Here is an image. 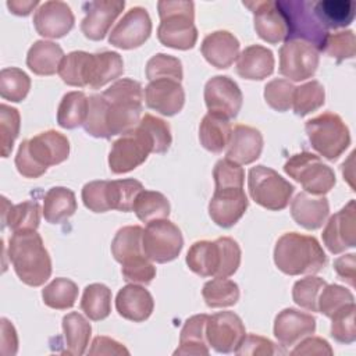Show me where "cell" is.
Returning a JSON list of instances; mask_svg holds the SVG:
<instances>
[{"label":"cell","mask_w":356,"mask_h":356,"mask_svg":"<svg viewBox=\"0 0 356 356\" xmlns=\"http://www.w3.org/2000/svg\"><path fill=\"white\" fill-rule=\"evenodd\" d=\"M142 99V86L138 81H115L102 95L89 96L85 131L90 136L104 139L131 132L140 121Z\"/></svg>","instance_id":"cell-1"},{"label":"cell","mask_w":356,"mask_h":356,"mask_svg":"<svg viewBox=\"0 0 356 356\" xmlns=\"http://www.w3.org/2000/svg\"><path fill=\"white\" fill-rule=\"evenodd\" d=\"M8 257L24 284L40 286L50 278L51 260L36 229L15 231L8 241Z\"/></svg>","instance_id":"cell-2"},{"label":"cell","mask_w":356,"mask_h":356,"mask_svg":"<svg viewBox=\"0 0 356 356\" xmlns=\"http://www.w3.org/2000/svg\"><path fill=\"white\" fill-rule=\"evenodd\" d=\"M70 142L63 134L49 129L31 139L21 142L15 167L25 178H38L43 175L50 165H56L68 159Z\"/></svg>","instance_id":"cell-3"},{"label":"cell","mask_w":356,"mask_h":356,"mask_svg":"<svg viewBox=\"0 0 356 356\" xmlns=\"http://www.w3.org/2000/svg\"><path fill=\"white\" fill-rule=\"evenodd\" d=\"M274 263L288 275L316 274L324 268L327 256L314 236L286 232L275 243Z\"/></svg>","instance_id":"cell-4"},{"label":"cell","mask_w":356,"mask_h":356,"mask_svg":"<svg viewBox=\"0 0 356 356\" xmlns=\"http://www.w3.org/2000/svg\"><path fill=\"white\" fill-rule=\"evenodd\" d=\"M186 264L200 277L228 278L241 264V248L229 236L197 241L186 253Z\"/></svg>","instance_id":"cell-5"},{"label":"cell","mask_w":356,"mask_h":356,"mask_svg":"<svg viewBox=\"0 0 356 356\" xmlns=\"http://www.w3.org/2000/svg\"><path fill=\"white\" fill-rule=\"evenodd\" d=\"M160 25L157 28L159 40L172 49H192L197 40V29L193 24L195 6L192 1H170L157 3Z\"/></svg>","instance_id":"cell-6"},{"label":"cell","mask_w":356,"mask_h":356,"mask_svg":"<svg viewBox=\"0 0 356 356\" xmlns=\"http://www.w3.org/2000/svg\"><path fill=\"white\" fill-rule=\"evenodd\" d=\"M285 18L286 40H303L323 51L328 31L321 25L313 11V1L309 0H278L275 1Z\"/></svg>","instance_id":"cell-7"},{"label":"cell","mask_w":356,"mask_h":356,"mask_svg":"<svg viewBox=\"0 0 356 356\" xmlns=\"http://www.w3.org/2000/svg\"><path fill=\"white\" fill-rule=\"evenodd\" d=\"M312 147L327 160H337L350 145L349 129L338 114L323 113L305 124Z\"/></svg>","instance_id":"cell-8"},{"label":"cell","mask_w":356,"mask_h":356,"mask_svg":"<svg viewBox=\"0 0 356 356\" xmlns=\"http://www.w3.org/2000/svg\"><path fill=\"white\" fill-rule=\"evenodd\" d=\"M248 189L257 204L274 211L285 209L295 191L292 184L266 165H256L249 170Z\"/></svg>","instance_id":"cell-9"},{"label":"cell","mask_w":356,"mask_h":356,"mask_svg":"<svg viewBox=\"0 0 356 356\" xmlns=\"http://www.w3.org/2000/svg\"><path fill=\"white\" fill-rule=\"evenodd\" d=\"M284 171L310 195L323 196L335 185L332 168L310 152H302L289 157L284 164Z\"/></svg>","instance_id":"cell-10"},{"label":"cell","mask_w":356,"mask_h":356,"mask_svg":"<svg viewBox=\"0 0 356 356\" xmlns=\"http://www.w3.org/2000/svg\"><path fill=\"white\" fill-rule=\"evenodd\" d=\"M184 246L179 228L167 218L147 222L142 235L145 256L156 263H167L178 257Z\"/></svg>","instance_id":"cell-11"},{"label":"cell","mask_w":356,"mask_h":356,"mask_svg":"<svg viewBox=\"0 0 356 356\" xmlns=\"http://www.w3.org/2000/svg\"><path fill=\"white\" fill-rule=\"evenodd\" d=\"M153 153V142L146 131L136 127L113 142L108 167L114 174H125L139 167Z\"/></svg>","instance_id":"cell-12"},{"label":"cell","mask_w":356,"mask_h":356,"mask_svg":"<svg viewBox=\"0 0 356 356\" xmlns=\"http://www.w3.org/2000/svg\"><path fill=\"white\" fill-rule=\"evenodd\" d=\"M318 67V50L303 40H285L280 49V74L299 82L312 78Z\"/></svg>","instance_id":"cell-13"},{"label":"cell","mask_w":356,"mask_h":356,"mask_svg":"<svg viewBox=\"0 0 356 356\" xmlns=\"http://www.w3.org/2000/svg\"><path fill=\"white\" fill-rule=\"evenodd\" d=\"M245 335L246 331L242 320L232 312H218L207 318V343L218 353L235 352Z\"/></svg>","instance_id":"cell-14"},{"label":"cell","mask_w":356,"mask_h":356,"mask_svg":"<svg viewBox=\"0 0 356 356\" xmlns=\"http://www.w3.org/2000/svg\"><path fill=\"white\" fill-rule=\"evenodd\" d=\"M152 33V21L143 7H132L114 25L108 33V43L118 49H135L142 46Z\"/></svg>","instance_id":"cell-15"},{"label":"cell","mask_w":356,"mask_h":356,"mask_svg":"<svg viewBox=\"0 0 356 356\" xmlns=\"http://www.w3.org/2000/svg\"><path fill=\"white\" fill-rule=\"evenodd\" d=\"M242 100L238 83L227 75L213 76L204 85V102L209 113L227 120L235 118L242 107Z\"/></svg>","instance_id":"cell-16"},{"label":"cell","mask_w":356,"mask_h":356,"mask_svg":"<svg viewBox=\"0 0 356 356\" xmlns=\"http://www.w3.org/2000/svg\"><path fill=\"white\" fill-rule=\"evenodd\" d=\"M323 242L334 253H342L356 245V206L349 200L339 211L332 214L323 229Z\"/></svg>","instance_id":"cell-17"},{"label":"cell","mask_w":356,"mask_h":356,"mask_svg":"<svg viewBox=\"0 0 356 356\" xmlns=\"http://www.w3.org/2000/svg\"><path fill=\"white\" fill-rule=\"evenodd\" d=\"M248 204L243 188H216L209 202V214L218 227L229 228L241 220Z\"/></svg>","instance_id":"cell-18"},{"label":"cell","mask_w":356,"mask_h":356,"mask_svg":"<svg viewBox=\"0 0 356 356\" xmlns=\"http://www.w3.org/2000/svg\"><path fill=\"white\" fill-rule=\"evenodd\" d=\"M74 14L70 6L60 0L44 1L33 14V25L39 35L50 39L63 38L74 26Z\"/></svg>","instance_id":"cell-19"},{"label":"cell","mask_w":356,"mask_h":356,"mask_svg":"<svg viewBox=\"0 0 356 356\" xmlns=\"http://www.w3.org/2000/svg\"><path fill=\"white\" fill-rule=\"evenodd\" d=\"M243 6L253 13L256 33L264 42L277 44L286 40V22L275 1H243Z\"/></svg>","instance_id":"cell-20"},{"label":"cell","mask_w":356,"mask_h":356,"mask_svg":"<svg viewBox=\"0 0 356 356\" xmlns=\"http://www.w3.org/2000/svg\"><path fill=\"white\" fill-rule=\"evenodd\" d=\"M124 7V0H95L85 3L86 15L81 22L82 33L90 40H102Z\"/></svg>","instance_id":"cell-21"},{"label":"cell","mask_w":356,"mask_h":356,"mask_svg":"<svg viewBox=\"0 0 356 356\" xmlns=\"http://www.w3.org/2000/svg\"><path fill=\"white\" fill-rule=\"evenodd\" d=\"M145 100L149 108L171 117L182 110L185 92L181 82L170 78H160L147 83L145 88Z\"/></svg>","instance_id":"cell-22"},{"label":"cell","mask_w":356,"mask_h":356,"mask_svg":"<svg viewBox=\"0 0 356 356\" xmlns=\"http://www.w3.org/2000/svg\"><path fill=\"white\" fill-rule=\"evenodd\" d=\"M316 331V318L296 309H284L274 321V335L281 346H292Z\"/></svg>","instance_id":"cell-23"},{"label":"cell","mask_w":356,"mask_h":356,"mask_svg":"<svg viewBox=\"0 0 356 356\" xmlns=\"http://www.w3.org/2000/svg\"><path fill=\"white\" fill-rule=\"evenodd\" d=\"M263 136L259 129L249 125H236L232 129L225 159L242 165L250 164L260 157Z\"/></svg>","instance_id":"cell-24"},{"label":"cell","mask_w":356,"mask_h":356,"mask_svg":"<svg viewBox=\"0 0 356 356\" xmlns=\"http://www.w3.org/2000/svg\"><path fill=\"white\" fill-rule=\"evenodd\" d=\"M154 307L153 296L140 285L129 284L121 288L115 298L118 314L129 321L140 323L150 317Z\"/></svg>","instance_id":"cell-25"},{"label":"cell","mask_w":356,"mask_h":356,"mask_svg":"<svg viewBox=\"0 0 356 356\" xmlns=\"http://www.w3.org/2000/svg\"><path fill=\"white\" fill-rule=\"evenodd\" d=\"M200 51L213 67L228 68L238 57L239 40L228 31H216L203 39Z\"/></svg>","instance_id":"cell-26"},{"label":"cell","mask_w":356,"mask_h":356,"mask_svg":"<svg viewBox=\"0 0 356 356\" xmlns=\"http://www.w3.org/2000/svg\"><path fill=\"white\" fill-rule=\"evenodd\" d=\"M330 213L327 197L314 196L307 192H300L295 196L291 204L292 218L306 229L320 228Z\"/></svg>","instance_id":"cell-27"},{"label":"cell","mask_w":356,"mask_h":356,"mask_svg":"<svg viewBox=\"0 0 356 356\" xmlns=\"http://www.w3.org/2000/svg\"><path fill=\"white\" fill-rule=\"evenodd\" d=\"M274 71L273 51L260 44L248 46L238 54L236 74L245 79L261 81Z\"/></svg>","instance_id":"cell-28"},{"label":"cell","mask_w":356,"mask_h":356,"mask_svg":"<svg viewBox=\"0 0 356 356\" xmlns=\"http://www.w3.org/2000/svg\"><path fill=\"white\" fill-rule=\"evenodd\" d=\"M124 72V63L117 51H102L90 54L88 65V86L99 89L117 79Z\"/></svg>","instance_id":"cell-29"},{"label":"cell","mask_w":356,"mask_h":356,"mask_svg":"<svg viewBox=\"0 0 356 356\" xmlns=\"http://www.w3.org/2000/svg\"><path fill=\"white\" fill-rule=\"evenodd\" d=\"M64 57L60 44L50 40H36L26 54V65L36 75H53Z\"/></svg>","instance_id":"cell-30"},{"label":"cell","mask_w":356,"mask_h":356,"mask_svg":"<svg viewBox=\"0 0 356 356\" xmlns=\"http://www.w3.org/2000/svg\"><path fill=\"white\" fill-rule=\"evenodd\" d=\"M231 134L232 127L229 120L218 114L207 113L199 125L200 145L211 153L222 152L228 146Z\"/></svg>","instance_id":"cell-31"},{"label":"cell","mask_w":356,"mask_h":356,"mask_svg":"<svg viewBox=\"0 0 356 356\" xmlns=\"http://www.w3.org/2000/svg\"><path fill=\"white\" fill-rule=\"evenodd\" d=\"M313 11L327 31L338 29L352 24L355 3L352 0H320L313 3Z\"/></svg>","instance_id":"cell-32"},{"label":"cell","mask_w":356,"mask_h":356,"mask_svg":"<svg viewBox=\"0 0 356 356\" xmlns=\"http://www.w3.org/2000/svg\"><path fill=\"white\" fill-rule=\"evenodd\" d=\"M207 314H196L189 317L179 335V348L174 355H209L206 324Z\"/></svg>","instance_id":"cell-33"},{"label":"cell","mask_w":356,"mask_h":356,"mask_svg":"<svg viewBox=\"0 0 356 356\" xmlns=\"http://www.w3.org/2000/svg\"><path fill=\"white\" fill-rule=\"evenodd\" d=\"M76 211L75 193L65 186L50 188L43 199V216L50 224H60Z\"/></svg>","instance_id":"cell-34"},{"label":"cell","mask_w":356,"mask_h":356,"mask_svg":"<svg viewBox=\"0 0 356 356\" xmlns=\"http://www.w3.org/2000/svg\"><path fill=\"white\" fill-rule=\"evenodd\" d=\"M3 224L10 229H36L40 222V206L38 202L26 200L18 204H10L6 197H3Z\"/></svg>","instance_id":"cell-35"},{"label":"cell","mask_w":356,"mask_h":356,"mask_svg":"<svg viewBox=\"0 0 356 356\" xmlns=\"http://www.w3.org/2000/svg\"><path fill=\"white\" fill-rule=\"evenodd\" d=\"M63 332L65 338V353L81 356L85 353L92 327L90 323L79 313L72 312L63 317Z\"/></svg>","instance_id":"cell-36"},{"label":"cell","mask_w":356,"mask_h":356,"mask_svg":"<svg viewBox=\"0 0 356 356\" xmlns=\"http://www.w3.org/2000/svg\"><path fill=\"white\" fill-rule=\"evenodd\" d=\"M89 110V97L81 90L68 92L63 96L58 110H57V122L61 128L74 129L79 125H83L88 117Z\"/></svg>","instance_id":"cell-37"},{"label":"cell","mask_w":356,"mask_h":356,"mask_svg":"<svg viewBox=\"0 0 356 356\" xmlns=\"http://www.w3.org/2000/svg\"><path fill=\"white\" fill-rule=\"evenodd\" d=\"M81 310L93 321L104 320L111 312V291L104 284H90L83 289Z\"/></svg>","instance_id":"cell-38"},{"label":"cell","mask_w":356,"mask_h":356,"mask_svg":"<svg viewBox=\"0 0 356 356\" xmlns=\"http://www.w3.org/2000/svg\"><path fill=\"white\" fill-rule=\"evenodd\" d=\"M132 210L136 217L143 222H150L154 220L167 218L170 214V202L168 199L156 191H146L138 193Z\"/></svg>","instance_id":"cell-39"},{"label":"cell","mask_w":356,"mask_h":356,"mask_svg":"<svg viewBox=\"0 0 356 356\" xmlns=\"http://www.w3.org/2000/svg\"><path fill=\"white\" fill-rule=\"evenodd\" d=\"M143 228L139 225H127L117 231L111 242V253L118 263H122L134 256L145 254L142 248Z\"/></svg>","instance_id":"cell-40"},{"label":"cell","mask_w":356,"mask_h":356,"mask_svg":"<svg viewBox=\"0 0 356 356\" xmlns=\"http://www.w3.org/2000/svg\"><path fill=\"white\" fill-rule=\"evenodd\" d=\"M142 191L143 185L134 178L107 181V200L110 210L131 211L138 193Z\"/></svg>","instance_id":"cell-41"},{"label":"cell","mask_w":356,"mask_h":356,"mask_svg":"<svg viewBox=\"0 0 356 356\" xmlns=\"http://www.w3.org/2000/svg\"><path fill=\"white\" fill-rule=\"evenodd\" d=\"M202 296L209 307H228L238 302L239 288L228 278H213L203 285Z\"/></svg>","instance_id":"cell-42"},{"label":"cell","mask_w":356,"mask_h":356,"mask_svg":"<svg viewBox=\"0 0 356 356\" xmlns=\"http://www.w3.org/2000/svg\"><path fill=\"white\" fill-rule=\"evenodd\" d=\"M42 298L46 306L56 310H65L75 305L78 298V286L68 278H54L43 288Z\"/></svg>","instance_id":"cell-43"},{"label":"cell","mask_w":356,"mask_h":356,"mask_svg":"<svg viewBox=\"0 0 356 356\" xmlns=\"http://www.w3.org/2000/svg\"><path fill=\"white\" fill-rule=\"evenodd\" d=\"M90 54L86 51H71L63 57L58 65V75L70 86H88V65Z\"/></svg>","instance_id":"cell-44"},{"label":"cell","mask_w":356,"mask_h":356,"mask_svg":"<svg viewBox=\"0 0 356 356\" xmlns=\"http://www.w3.org/2000/svg\"><path fill=\"white\" fill-rule=\"evenodd\" d=\"M325 92L318 81H310L296 86L292 97V108L296 115H307L324 104Z\"/></svg>","instance_id":"cell-45"},{"label":"cell","mask_w":356,"mask_h":356,"mask_svg":"<svg viewBox=\"0 0 356 356\" xmlns=\"http://www.w3.org/2000/svg\"><path fill=\"white\" fill-rule=\"evenodd\" d=\"M31 89V78L17 67L3 68L0 72V96L4 100L22 102Z\"/></svg>","instance_id":"cell-46"},{"label":"cell","mask_w":356,"mask_h":356,"mask_svg":"<svg viewBox=\"0 0 356 356\" xmlns=\"http://www.w3.org/2000/svg\"><path fill=\"white\" fill-rule=\"evenodd\" d=\"M327 285V282L320 277H306L293 284L292 288V299L293 302L309 310V312H318L317 300L321 289Z\"/></svg>","instance_id":"cell-47"},{"label":"cell","mask_w":356,"mask_h":356,"mask_svg":"<svg viewBox=\"0 0 356 356\" xmlns=\"http://www.w3.org/2000/svg\"><path fill=\"white\" fill-rule=\"evenodd\" d=\"M355 302L345 305L337 310L330 318L331 323V337L341 343H352L356 339L355 327Z\"/></svg>","instance_id":"cell-48"},{"label":"cell","mask_w":356,"mask_h":356,"mask_svg":"<svg viewBox=\"0 0 356 356\" xmlns=\"http://www.w3.org/2000/svg\"><path fill=\"white\" fill-rule=\"evenodd\" d=\"M19 121L21 118L17 108L7 104L0 106V145L3 157H8L13 150L14 140L19 134Z\"/></svg>","instance_id":"cell-49"},{"label":"cell","mask_w":356,"mask_h":356,"mask_svg":"<svg viewBox=\"0 0 356 356\" xmlns=\"http://www.w3.org/2000/svg\"><path fill=\"white\" fill-rule=\"evenodd\" d=\"M146 76L149 81L160 79V78H170L181 82L182 79V64L179 58L159 53L153 56L146 64Z\"/></svg>","instance_id":"cell-50"},{"label":"cell","mask_w":356,"mask_h":356,"mask_svg":"<svg viewBox=\"0 0 356 356\" xmlns=\"http://www.w3.org/2000/svg\"><path fill=\"white\" fill-rule=\"evenodd\" d=\"M138 127L146 131L150 136L153 142V153H165L168 150L172 138L170 125L164 120L154 117L152 114H145L140 118Z\"/></svg>","instance_id":"cell-51"},{"label":"cell","mask_w":356,"mask_h":356,"mask_svg":"<svg viewBox=\"0 0 356 356\" xmlns=\"http://www.w3.org/2000/svg\"><path fill=\"white\" fill-rule=\"evenodd\" d=\"M352 302H355V298L349 289L341 285L327 284L318 295L317 307L320 313H323L327 317H331L337 310Z\"/></svg>","instance_id":"cell-52"},{"label":"cell","mask_w":356,"mask_h":356,"mask_svg":"<svg viewBox=\"0 0 356 356\" xmlns=\"http://www.w3.org/2000/svg\"><path fill=\"white\" fill-rule=\"evenodd\" d=\"M121 273L127 282L131 284H150L156 277V267L145 256H134L121 263Z\"/></svg>","instance_id":"cell-53"},{"label":"cell","mask_w":356,"mask_h":356,"mask_svg":"<svg viewBox=\"0 0 356 356\" xmlns=\"http://www.w3.org/2000/svg\"><path fill=\"white\" fill-rule=\"evenodd\" d=\"M295 86L286 79H273L264 86L266 103L275 111H288L292 107Z\"/></svg>","instance_id":"cell-54"},{"label":"cell","mask_w":356,"mask_h":356,"mask_svg":"<svg viewBox=\"0 0 356 356\" xmlns=\"http://www.w3.org/2000/svg\"><path fill=\"white\" fill-rule=\"evenodd\" d=\"M323 51L335 58L338 63L345 58L355 57L356 43L353 31H341L335 33H328Z\"/></svg>","instance_id":"cell-55"},{"label":"cell","mask_w":356,"mask_h":356,"mask_svg":"<svg viewBox=\"0 0 356 356\" xmlns=\"http://www.w3.org/2000/svg\"><path fill=\"white\" fill-rule=\"evenodd\" d=\"M213 178L216 188H243L245 171L239 164L221 159L214 165Z\"/></svg>","instance_id":"cell-56"},{"label":"cell","mask_w":356,"mask_h":356,"mask_svg":"<svg viewBox=\"0 0 356 356\" xmlns=\"http://www.w3.org/2000/svg\"><path fill=\"white\" fill-rule=\"evenodd\" d=\"M82 202L86 209L95 213L110 210L107 200V181H92L82 188Z\"/></svg>","instance_id":"cell-57"},{"label":"cell","mask_w":356,"mask_h":356,"mask_svg":"<svg viewBox=\"0 0 356 356\" xmlns=\"http://www.w3.org/2000/svg\"><path fill=\"white\" fill-rule=\"evenodd\" d=\"M236 355H275V353H284L280 350L275 343H273L270 339L249 334L245 335L242 343L235 350Z\"/></svg>","instance_id":"cell-58"},{"label":"cell","mask_w":356,"mask_h":356,"mask_svg":"<svg viewBox=\"0 0 356 356\" xmlns=\"http://www.w3.org/2000/svg\"><path fill=\"white\" fill-rule=\"evenodd\" d=\"M291 353L292 355H332V349L325 339L310 337L303 339Z\"/></svg>","instance_id":"cell-59"},{"label":"cell","mask_w":356,"mask_h":356,"mask_svg":"<svg viewBox=\"0 0 356 356\" xmlns=\"http://www.w3.org/2000/svg\"><path fill=\"white\" fill-rule=\"evenodd\" d=\"M128 355L129 352L117 341L108 337H96L89 349V355Z\"/></svg>","instance_id":"cell-60"},{"label":"cell","mask_w":356,"mask_h":356,"mask_svg":"<svg viewBox=\"0 0 356 356\" xmlns=\"http://www.w3.org/2000/svg\"><path fill=\"white\" fill-rule=\"evenodd\" d=\"M355 253H349V254H343L338 259H335L334 261V268L338 274V277L348 282L350 286H355Z\"/></svg>","instance_id":"cell-61"},{"label":"cell","mask_w":356,"mask_h":356,"mask_svg":"<svg viewBox=\"0 0 356 356\" xmlns=\"http://www.w3.org/2000/svg\"><path fill=\"white\" fill-rule=\"evenodd\" d=\"M17 334L13 324L7 318H1V353H7V346H10V353L17 352Z\"/></svg>","instance_id":"cell-62"},{"label":"cell","mask_w":356,"mask_h":356,"mask_svg":"<svg viewBox=\"0 0 356 356\" xmlns=\"http://www.w3.org/2000/svg\"><path fill=\"white\" fill-rule=\"evenodd\" d=\"M38 0H8L7 7L15 15H28L36 6Z\"/></svg>","instance_id":"cell-63"}]
</instances>
